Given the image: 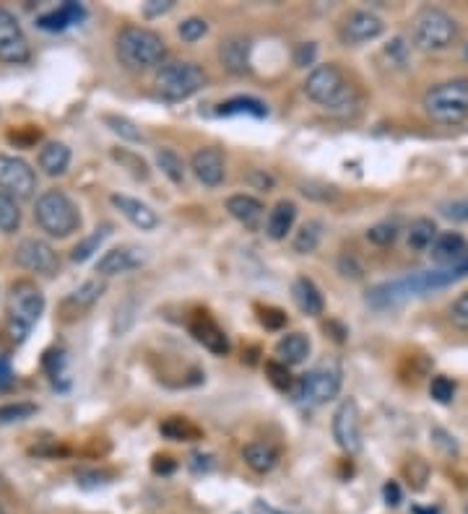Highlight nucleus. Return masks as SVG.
<instances>
[{"mask_svg": "<svg viewBox=\"0 0 468 514\" xmlns=\"http://www.w3.org/2000/svg\"><path fill=\"white\" fill-rule=\"evenodd\" d=\"M115 57L130 73L161 68L167 60V42L154 29L146 26H122L115 36Z\"/></svg>", "mask_w": 468, "mask_h": 514, "instance_id": "nucleus-1", "label": "nucleus"}, {"mask_svg": "<svg viewBox=\"0 0 468 514\" xmlns=\"http://www.w3.org/2000/svg\"><path fill=\"white\" fill-rule=\"evenodd\" d=\"M305 94L310 102L328 112H347L357 104V88L336 63L312 68L305 78Z\"/></svg>", "mask_w": 468, "mask_h": 514, "instance_id": "nucleus-2", "label": "nucleus"}, {"mask_svg": "<svg viewBox=\"0 0 468 514\" xmlns=\"http://www.w3.org/2000/svg\"><path fill=\"white\" fill-rule=\"evenodd\" d=\"M36 226L52 240H68L81 229V211L63 190H45L35 203Z\"/></svg>", "mask_w": 468, "mask_h": 514, "instance_id": "nucleus-3", "label": "nucleus"}, {"mask_svg": "<svg viewBox=\"0 0 468 514\" xmlns=\"http://www.w3.org/2000/svg\"><path fill=\"white\" fill-rule=\"evenodd\" d=\"M461 26L458 21L437 5L419 8L411 18V42L421 52H445L458 42Z\"/></svg>", "mask_w": 468, "mask_h": 514, "instance_id": "nucleus-4", "label": "nucleus"}, {"mask_svg": "<svg viewBox=\"0 0 468 514\" xmlns=\"http://www.w3.org/2000/svg\"><path fill=\"white\" fill-rule=\"evenodd\" d=\"M421 107L437 125H461L468 120V78H448L424 91Z\"/></svg>", "mask_w": 468, "mask_h": 514, "instance_id": "nucleus-5", "label": "nucleus"}, {"mask_svg": "<svg viewBox=\"0 0 468 514\" xmlns=\"http://www.w3.org/2000/svg\"><path fill=\"white\" fill-rule=\"evenodd\" d=\"M208 84V73L192 60H177V63H164L156 70L154 88L156 94L167 102H185L203 91Z\"/></svg>", "mask_w": 468, "mask_h": 514, "instance_id": "nucleus-6", "label": "nucleus"}, {"mask_svg": "<svg viewBox=\"0 0 468 514\" xmlns=\"http://www.w3.org/2000/svg\"><path fill=\"white\" fill-rule=\"evenodd\" d=\"M45 312V293L35 281H16L8 296V323L14 341H24Z\"/></svg>", "mask_w": 468, "mask_h": 514, "instance_id": "nucleus-7", "label": "nucleus"}, {"mask_svg": "<svg viewBox=\"0 0 468 514\" xmlns=\"http://www.w3.org/2000/svg\"><path fill=\"white\" fill-rule=\"evenodd\" d=\"M341 393V372L330 364L315 366L307 375L296 379L295 395L296 400L310 403V406H323Z\"/></svg>", "mask_w": 468, "mask_h": 514, "instance_id": "nucleus-8", "label": "nucleus"}, {"mask_svg": "<svg viewBox=\"0 0 468 514\" xmlns=\"http://www.w3.org/2000/svg\"><path fill=\"white\" fill-rule=\"evenodd\" d=\"M333 439L347 455H359L362 452V413L359 403L354 397H347L336 413H333Z\"/></svg>", "mask_w": 468, "mask_h": 514, "instance_id": "nucleus-9", "label": "nucleus"}, {"mask_svg": "<svg viewBox=\"0 0 468 514\" xmlns=\"http://www.w3.org/2000/svg\"><path fill=\"white\" fill-rule=\"evenodd\" d=\"M0 60L8 66H24L32 60V45L24 35L14 11L0 5Z\"/></svg>", "mask_w": 468, "mask_h": 514, "instance_id": "nucleus-10", "label": "nucleus"}, {"mask_svg": "<svg viewBox=\"0 0 468 514\" xmlns=\"http://www.w3.org/2000/svg\"><path fill=\"white\" fill-rule=\"evenodd\" d=\"M0 190L16 200H29L36 192V171L18 156L0 154Z\"/></svg>", "mask_w": 468, "mask_h": 514, "instance_id": "nucleus-11", "label": "nucleus"}, {"mask_svg": "<svg viewBox=\"0 0 468 514\" xmlns=\"http://www.w3.org/2000/svg\"><path fill=\"white\" fill-rule=\"evenodd\" d=\"M385 32V24L378 14L367 11V8H357L348 11L347 16L338 24V39L348 45V47H359L367 42H375L378 36Z\"/></svg>", "mask_w": 468, "mask_h": 514, "instance_id": "nucleus-12", "label": "nucleus"}, {"mask_svg": "<svg viewBox=\"0 0 468 514\" xmlns=\"http://www.w3.org/2000/svg\"><path fill=\"white\" fill-rule=\"evenodd\" d=\"M16 262L29 271V273L36 275H55L60 271V257L52 250V244H47L45 240H36V237H29V240H21L16 247Z\"/></svg>", "mask_w": 468, "mask_h": 514, "instance_id": "nucleus-13", "label": "nucleus"}, {"mask_svg": "<svg viewBox=\"0 0 468 514\" xmlns=\"http://www.w3.org/2000/svg\"><path fill=\"white\" fill-rule=\"evenodd\" d=\"M191 171L203 188H219L226 177V159L222 154V149H213V146L198 149L191 156Z\"/></svg>", "mask_w": 468, "mask_h": 514, "instance_id": "nucleus-14", "label": "nucleus"}, {"mask_svg": "<svg viewBox=\"0 0 468 514\" xmlns=\"http://www.w3.org/2000/svg\"><path fill=\"white\" fill-rule=\"evenodd\" d=\"M188 327H191L192 338L201 343L206 351H211L213 356H226L229 354V338H226L222 325L208 312H192Z\"/></svg>", "mask_w": 468, "mask_h": 514, "instance_id": "nucleus-15", "label": "nucleus"}, {"mask_svg": "<svg viewBox=\"0 0 468 514\" xmlns=\"http://www.w3.org/2000/svg\"><path fill=\"white\" fill-rule=\"evenodd\" d=\"M104 293V281L102 278H91L87 283H81L76 292H70L63 304H60V320L63 323H76L78 317H84L88 309L94 307Z\"/></svg>", "mask_w": 468, "mask_h": 514, "instance_id": "nucleus-16", "label": "nucleus"}, {"mask_svg": "<svg viewBox=\"0 0 468 514\" xmlns=\"http://www.w3.org/2000/svg\"><path fill=\"white\" fill-rule=\"evenodd\" d=\"M143 262H146V255H143L140 247L122 244V247L107 250V252L99 257V262H97V273L102 275V278H112V275L130 273V271L140 268Z\"/></svg>", "mask_w": 468, "mask_h": 514, "instance_id": "nucleus-17", "label": "nucleus"}, {"mask_svg": "<svg viewBox=\"0 0 468 514\" xmlns=\"http://www.w3.org/2000/svg\"><path fill=\"white\" fill-rule=\"evenodd\" d=\"M219 63L226 73L232 76H244L250 73V55H253V42L243 35L226 36L219 45Z\"/></svg>", "mask_w": 468, "mask_h": 514, "instance_id": "nucleus-18", "label": "nucleus"}, {"mask_svg": "<svg viewBox=\"0 0 468 514\" xmlns=\"http://www.w3.org/2000/svg\"><path fill=\"white\" fill-rule=\"evenodd\" d=\"M109 203L118 208L122 216L133 223L136 229H140V231H154L156 226H159V213H156L149 203H143V200L133 198V195L112 192V195H109Z\"/></svg>", "mask_w": 468, "mask_h": 514, "instance_id": "nucleus-19", "label": "nucleus"}, {"mask_svg": "<svg viewBox=\"0 0 468 514\" xmlns=\"http://www.w3.org/2000/svg\"><path fill=\"white\" fill-rule=\"evenodd\" d=\"M432 257L434 262L440 265H452L458 268L461 262L468 260V242L463 234L458 231H440V237L432 244Z\"/></svg>", "mask_w": 468, "mask_h": 514, "instance_id": "nucleus-20", "label": "nucleus"}, {"mask_svg": "<svg viewBox=\"0 0 468 514\" xmlns=\"http://www.w3.org/2000/svg\"><path fill=\"white\" fill-rule=\"evenodd\" d=\"M226 211L234 221H240L247 229H258L263 221V213L265 206L260 203L255 195H247V192H237V195H229L226 198Z\"/></svg>", "mask_w": 468, "mask_h": 514, "instance_id": "nucleus-21", "label": "nucleus"}, {"mask_svg": "<svg viewBox=\"0 0 468 514\" xmlns=\"http://www.w3.org/2000/svg\"><path fill=\"white\" fill-rule=\"evenodd\" d=\"M292 299H295L299 312L307 314V317H320L323 309H326L323 293H320V289L315 286V281L307 278V275H296L295 281H292Z\"/></svg>", "mask_w": 468, "mask_h": 514, "instance_id": "nucleus-22", "label": "nucleus"}, {"mask_svg": "<svg viewBox=\"0 0 468 514\" xmlns=\"http://www.w3.org/2000/svg\"><path fill=\"white\" fill-rule=\"evenodd\" d=\"M84 16H87L84 5L68 0V3L57 5L50 14H42V16L36 18V26L45 29V32H63V29H68L73 24H78Z\"/></svg>", "mask_w": 468, "mask_h": 514, "instance_id": "nucleus-23", "label": "nucleus"}, {"mask_svg": "<svg viewBox=\"0 0 468 514\" xmlns=\"http://www.w3.org/2000/svg\"><path fill=\"white\" fill-rule=\"evenodd\" d=\"M243 460L253 473L265 476V473H271L278 465V449L271 445V442H260V439H255V442H247V445L243 447Z\"/></svg>", "mask_w": 468, "mask_h": 514, "instance_id": "nucleus-24", "label": "nucleus"}, {"mask_svg": "<svg viewBox=\"0 0 468 514\" xmlns=\"http://www.w3.org/2000/svg\"><path fill=\"white\" fill-rule=\"evenodd\" d=\"M36 164L47 177H60L70 167V149L60 140H47L36 154Z\"/></svg>", "mask_w": 468, "mask_h": 514, "instance_id": "nucleus-25", "label": "nucleus"}, {"mask_svg": "<svg viewBox=\"0 0 468 514\" xmlns=\"http://www.w3.org/2000/svg\"><path fill=\"white\" fill-rule=\"evenodd\" d=\"M296 221V206L292 200H278L276 206L271 208L268 219H265V234L274 242L286 240V234L292 231Z\"/></svg>", "mask_w": 468, "mask_h": 514, "instance_id": "nucleus-26", "label": "nucleus"}, {"mask_svg": "<svg viewBox=\"0 0 468 514\" xmlns=\"http://www.w3.org/2000/svg\"><path fill=\"white\" fill-rule=\"evenodd\" d=\"M310 348V338H307L305 333H286V335H281V341L276 343V356L278 361H284L286 366H296V364L307 361Z\"/></svg>", "mask_w": 468, "mask_h": 514, "instance_id": "nucleus-27", "label": "nucleus"}, {"mask_svg": "<svg viewBox=\"0 0 468 514\" xmlns=\"http://www.w3.org/2000/svg\"><path fill=\"white\" fill-rule=\"evenodd\" d=\"M437 237H440V231H437L432 219L421 216V219H414V221L409 223V229H406V247L411 252H427V250H432Z\"/></svg>", "mask_w": 468, "mask_h": 514, "instance_id": "nucleus-28", "label": "nucleus"}, {"mask_svg": "<svg viewBox=\"0 0 468 514\" xmlns=\"http://www.w3.org/2000/svg\"><path fill=\"white\" fill-rule=\"evenodd\" d=\"M161 437H167L170 442H195L201 439V428L192 424L185 416H170L159 424Z\"/></svg>", "mask_w": 468, "mask_h": 514, "instance_id": "nucleus-29", "label": "nucleus"}, {"mask_svg": "<svg viewBox=\"0 0 468 514\" xmlns=\"http://www.w3.org/2000/svg\"><path fill=\"white\" fill-rule=\"evenodd\" d=\"M156 167L161 170V174L172 182V185H182L185 182V161L182 156L177 154L170 146L156 149Z\"/></svg>", "mask_w": 468, "mask_h": 514, "instance_id": "nucleus-30", "label": "nucleus"}, {"mask_svg": "<svg viewBox=\"0 0 468 514\" xmlns=\"http://www.w3.org/2000/svg\"><path fill=\"white\" fill-rule=\"evenodd\" d=\"M323 221H317V219H310V221H305L299 226V231L295 234V242H292V247H295V252L299 255H312L317 247H320V242H323Z\"/></svg>", "mask_w": 468, "mask_h": 514, "instance_id": "nucleus-31", "label": "nucleus"}, {"mask_svg": "<svg viewBox=\"0 0 468 514\" xmlns=\"http://www.w3.org/2000/svg\"><path fill=\"white\" fill-rule=\"evenodd\" d=\"M112 234V226L109 223H102V226H97L91 234H88L87 240H81L76 247H73V252H70V260L73 262H87L88 257L94 255V252H99V247H102V242L107 240Z\"/></svg>", "mask_w": 468, "mask_h": 514, "instance_id": "nucleus-32", "label": "nucleus"}, {"mask_svg": "<svg viewBox=\"0 0 468 514\" xmlns=\"http://www.w3.org/2000/svg\"><path fill=\"white\" fill-rule=\"evenodd\" d=\"M219 115H253V118H265L268 115V107L253 99V97H234L219 107Z\"/></svg>", "mask_w": 468, "mask_h": 514, "instance_id": "nucleus-33", "label": "nucleus"}, {"mask_svg": "<svg viewBox=\"0 0 468 514\" xmlns=\"http://www.w3.org/2000/svg\"><path fill=\"white\" fill-rule=\"evenodd\" d=\"M21 226V208L14 195L0 190V231L3 234H14Z\"/></svg>", "mask_w": 468, "mask_h": 514, "instance_id": "nucleus-34", "label": "nucleus"}, {"mask_svg": "<svg viewBox=\"0 0 468 514\" xmlns=\"http://www.w3.org/2000/svg\"><path fill=\"white\" fill-rule=\"evenodd\" d=\"M102 122L115 136H120L128 143H140L143 140V133H140L139 125L133 120H128V118H122V115H109L107 112V115H102Z\"/></svg>", "mask_w": 468, "mask_h": 514, "instance_id": "nucleus-35", "label": "nucleus"}, {"mask_svg": "<svg viewBox=\"0 0 468 514\" xmlns=\"http://www.w3.org/2000/svg\"><path fill=\"white\" fill-rule=\"evenodd\" d=\"M265 377H268V382H271L276 390H281V393L295 390V377H292V372H289V366H286L284 361H265Z\"/></svg>", "mask_w": 468, "mask_h": 514, "instance_id": "nucleus-36", "label": "nucleus"}, {"mask_svg": "<svg viewBox=\"0 0 468 514\" xmlns=\"http://www.w3.org/2000/svg\"><path fill=\"white\" fill-rule=\"evenodd\" d=\"M112 159H115L120 167H125V170L130 171L136 180H149V174H151V171H149V164H146L139 154H133V151H125V149L118 151V149H115V151H112Z\"/></svg>", "mask_w": 468, "mask_h": 514, "instance_id": "nucleus-37", "label": "nucleus"}, {"mask_svg": "<svg viewBox=\"0 0 468 514\" xmlns=\"http://www.w3.org/2000/svg\"><path fill=\"white\" fill-rule=\"evenodd\" d=\"M396 240H399V226L393 221L375 223V226L367 229V242L375 244V247H390Z\"/></svg>", "mask_w": 468, "mask_h": 514, "instance_id": "nucleus-38", "label": "nucleus"}, {"mask_svg": "<svg viewBox=\"0 0 468 514\" xmlns=\"http://www.w3.org/2000/svg\"><path fill=\"white\" fill-rule=\"evenodd\" d=\"M448 323L461 333H468V292L455 296L448 304Z\"/></svg>", "mask_w": 468, "mask_h": 514, "instance_id": "nucleus-39", "label": "nucleus"}, {"mask_svg": "<svg viewBox=\"0 0 468 514\" xmlns=\"http://www.w3.org/2000/svg\"><path fill=\"white\" fill-rule=\"evenodd\" d=\"M36 413L35 403H5L0 406V424H16V421H26Z\"/></svg>", "mask_w": 468, "mask_h": 514, "instance_id": "nucleus-40", "label": "nucleus"}, {"mask_svg": "<svg viewBox=\"0 0 468 514\" xmlns=\"http://www.w3.org/2000/svg\"><path fill=\"white\" fill-rule=\"evenodd\" d=\"M177 35L182 36V42H198L208 35V21L201 16L185 18L180 26H177Z\"/></svg>", "mask_w": 468, "mask_h": 514, "instance_id": "nucleus-41", "label": "nucleus"}, {"mask_svg": "<svg viewBox=\"0 0 468 514\" xmlns=\"http://www.w3.org/2000/svg\"><path fill=\"white\" fill-rule=\"evenodd\" d=\"M430 395H432L437 403H442V406H445V403H451L452 397H455V382L440 375V377L432 379V385H430Z\"/></svg>", "mask_w": 468, "mask_h": 514, "instance_id": "nucleus-42", "label": "nucleus"}, {"mask_svg": "<svg viewBox=\"0 0 468 514\" xmlns=\"http://www.w3.org/2000/svg\"><path fill=\"white\" fill-rule=\"evenodd\" d=\"M258 320L260 325L265 327V330H281V327L286 325V314L276 307H258Z\"/></svg>", "mask_w": 468, "mask_h": 514, "instance_id": "nucleus-43", "label": "nucleus"}, {"mask_svg": "<svg viewBox=\"0 0 468 514\" xmlns=\"http://www.w3.org/2000/svg\"><path fill=\"white\" fill-rule=\"evenodd\" d=\"M440 213H442L445 219H451V221L468 223V198H463V200H451V203H442V206H440Z\"/></svg>", "mask_w": 468, "mask_h": 514, "instance_id": "nucleus-44", "label": "nucleus"}, {"mask_svg": "<svg viewBox=\"0 0 468 514\" xmlns=\"http://www.w3.org/2000/svg\"><path fill=\"white\" fill-rule=\"evenodd\" d=\"M302 192L312 198V200H323V203H328L336 198V188H330V185H317V182H305L302 185Z\"/></svg>", "mask_w": 468, "mask_h": 514, "instance_id": "nucleus-45", "label": "nucleus"}, {"mask_svg": "<svg viewBox=\"0 0 468 514\" xmlns=\"http://www.w3.org/2000/svg\"><path fill=\"white\" fill-rule=\"evenodd\" d=\"M42 138V133H39V128H35V125H26L21 133H8V140H14L16 146H35L36 140Z\"/></svg>", "mask_w": 468, "mask_h": 514, "instance_id": "nucleus-46", "label": "nucleus"}, {"mask_svg": "<svg viewBox=\"0 0 468 514\" xmlns=\"http://www.w3.org/2000/svg\"><path fill=\"white\" fill-rule=\"evenodd\" d=\"M174 8V0H149L146 5H143V14L149 18L154 16H161V14H167V11H172Z\"/></svg>", "mask_w": 468, "mask_h": 514, "instance_id": "nucleus-47", "label": "nucleus"}, {"mask_svg": "<svg viewBox=\"0 0 468 514\" xmlns=\"http://www.w3.org/2000/svg\"><path fill=\"white\" fill-rule=\"evenodd\" d=\"M315 52H317V47H315L312 42H307V45H299V47H296L295 63L299 66V68H305V66H312V60H315Z\"/></svg>", "mask_w": 468, "mask_h": 514, "instance_id": "nucleus-48", "label": "nucleus"}, {"mask_svg": "<svg viewBox=\"0 0 468 514\" xmlns=\"http://www.w3.org/2000/svg\"><path fill=\"white\" fill-rule=\"evenodd\" d=\"M338 268H341V273L347 275H351V278H359V275H362V268H359V262H357V260H354V257L351 255H344L341 257V260H338Z\"/></svg>", "mask_w": 468, "mask_h": 514, "instance_id": "nucleus-49", "label": "nucleus"}, {"mask_svg": "<svg viewBox=\"0 0 468 514\" xmlns=\"http://www.w3.org/2000/svg\"><path fill=\"white\" fill-rule=\"evenodd\" d=\"M382 494H385V501L390 504V507H399L400 504V488L399 483H385V488H382Z\"/></svg>", "mask_w": 468, "mask_h": 514, "instance_id": "nucleus-50", "label": "nucleus"}, {"mask_svg": "<svg viewBox=\"0 0 468 514\" xmlns=\"http://www.w3.org/2000/svg\"><path fill=\"white\" fill-rule=\"evenodd\" d=\"M174 468H177V463H174L172 457H167V455H156L154 457V473H172Z\"/></svg>", "mask_w": 468, "mask_h": 514, "instance_id": "nucleus-51", "label": "nucleus"}, {"mask_svg": "<svg viewBox=\"0 0 468 514\" xmlns=\"http://www.w3.org/2000/svg\"><path fill=\"white\" fill-rule=\"evenodd\" d=\"M247 182H253V185H260V188H271L274 185V180L268 177V174H263V171H253L250 177H247Z\"/></svg>", "mask_w": 468, "mask_h": 514, "instance_id": "nucleus-52", "label": "nucleus"}, {"mask_svg": "<svg viewBox=\"0 0 468 514\" xmlns=\"http://www.w3.org/2000/svg\"><path fill=\"white\" fill-rule=\"evenodd\" d=\"M8 382H11V364L0 356V387H3V385H8Z\"/></svg>", "mask_w": 468, "mask_h": 514, "instance_id": "nucleus-53", "label": "nucleus"}, {"mask_svg": "<svg viewBox=\"0 0 468 514\" xmlns=\"http://www.w3.org/2000/svg\"><path fill=\"white\" fill-rule=\"evenodd\" d=\"M253 514H281V512H276L274 507H268V504H263V501H255V507H253Z\"/></svg>", "mask_w": 468, "mask_h": 514, "instance_id": "nucleus-54", "label": "nucleus"}, {"mask_svg": "<svg viewBox=\"0 0 468 514\" xmlns=\"http://www.w3.org/2000/svg\"><path fill=\"white\" fill-rule=\"evenodd\" d=\"M0 514H8V512H5V507H3V504H0Z\"/></svg>", "mask_w": 468, "mask_h": 514, "instance_id": "nucleus-55", "label": "nucleus"}, {"mask_svg": "<svg viewBox=\"0 0 468 514\" xmlns=\"http://www.w3.org/2000/svg\"><path fill=\"white\" fill-rule=\"evenodd\" d=\"M3 486H5V480H3V476H0V488H3Z\"/></svg>", "mask_w": 468, "mask_h": 514, "instance_id": "nucleus-56", "label": "nucleus"}, {"mask_svg": "<svg viewBox=\"0 0 468 514\" xmlns=\"http://www.w3.org/2000/svg\"><path fill=\"white\" fill-rule=\"evenodd\" d=\"M466 514H468V507H466Z\"/></svg>", "mask_w": 468, "mask_h": 514, "instance_id": "nucleus-57", "label": "nucleus"}]
</instances>
